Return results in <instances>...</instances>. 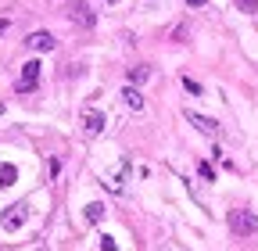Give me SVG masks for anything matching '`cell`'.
Masks as SVG:
<instances>
[{"label": "cell", "mask_w": 258, "mask_h": 251, "mask_svg": "<svg viewBox=\"0 0 258 251\" xmlns=\"http://www.w3.org/2000/svg\"><path fill=\"white\" fill-rule=\"evenodd\" d=\"M230 230H233L237 237H254V233H258V215L247 212V208H233V212H230Z\"/></svg>", "instance_id": "1"}, {"label": "cell", "mask_w": 258, "mask_h": 251, "mask_svg": "<svg viewBox=\"0 0 258 251\" xmlns=\"http://www.w3.org/2000/svg\"><path fill=\"white\" fill-rule=\"evenodd\" d=\"M40 61L36 57H32V61H25V65H22V76H18V93H32V90H36V83H40Z\"/></svg>", "instance_id": "2"}, {"label": "cell", "mask_w": 258, "mask_h": 251, "mask_svg": "<svg viewBox=\"0 0 258 251\" xmlns=\"http://www.w3.org/2000/svg\"><path fill=\"white\" fill-rule=\"evenodd\" d=\"M183 115H186V122H190L198 133H205V137H219V122H215V118H208V115H198V111H190V108H186Z\"/></svg>", "instance_id": "3"}, {"label": "cell", "mask_w": 258, "mask_h": 251, "mask_svg": "<svg viewBox=\"0 0 258 251\" xmlns=\"http://www.w3.org/2000/svg\"><path fill=\"white\" fill-rule=\"evenodd\" d=\"M72 22H76V25H83V29H93L97 15H93V8L86 4V0H76V4H72Z\"/></svg>", "instance_id": "4"}, {"label": "cell", "mask_w": 258, "mask_h": 251, "mask_svg": "<svg viewBox=\"0 0 258 251\" xmlns=\"http://www.w3.org/2000/svg\"><path fill=\"white\" fill-rule=\"evenodd\" d=\"M104 126H108V118H104V111H83V130L90 133V137H97V133H104Z\"/></svg>", "instance_id": "5"}, {"label": "cell", "mask_w": 258, "mask_h": 251, "mask_svg": "<svg viewBox=\"0 0 258 251\" xmlns=\"http://www.w3.org/2000/svg\"><path fill=\"white\" fill-rule=\"evenodd\" d=\"M0 223H4V230H18V226L25 223V205H11V208L4 212V219H0Z\"/></svg>", "instance_id": "6"}, {"label": "cell", "mask_w": 258, "mask_h": 251, "mask_svg": "<svg viewBox=\"0 0 258 251\" xmlns=\"http://www.w3.org/2000/svg\"><path fill=\"white\" fill-rule=\"evenodd\" d=\"M25 47H29V50H54L57 40H54L50 33H32V36L25 40Z\"/></svg>", "instance_id": "7"}, {"label": "cell", "mask_w": 258, "mask_h": 251, "mask_svg": "<svg viewBox=\"0 0 258 251\" xmlns=\"http://www.w3.org/2000/svg\"><path fill=\"white\" fill-rule=\"evenodd\" d=\"M122 104L133 108V111H140V108H144V93H140L137 86H125V90H122Z\"/></svg>", "instance_id": "8"}, {"label": "cell", "mask_w": 258, "mask_h": 251, "mask_svg": "<svg viewBox=\"0 0 258 251\" xmlns=\"http://www.w3.org/2000/svg\"><path fill=\"white\" fill-rule=\"evenodd\" d=\"M104 212H108V208H104L101 201H93V205H86V208H83V219H86L90 226H97V223L104 219Z\"/></svg>", "instance_id": "9"}, {"label": "cell", "mask_w": 258, "mask_h": 251, "mask_svg": "<svg viewBox=\"0 0 258 251\" xmlns=\"http://www.w3.org/2000/svg\"><path fill=\"white\" fill-rule=\"evenodd\" d=\"M147 76H151V69H147V65H133V69H125V79H129V86L144 83Z\"/></svg>", "instance_id": "10"}, {"label": "cell", "mask_w": 258, "mask_h": 251, "mask_svg": "<svg viewBox=\"0 0 258 251\" xmlns=\"http://www.w3.org/2000/svg\"><path fill=\"white\" fill-rule=\"evenodd\" d=\"M15 179H18V169L11 162H0V186H11Z\"/></svg>", "instance_id": "11"}, {"label": "cell", "mask_w": 258, "mask_h": 251, "mask_svg": "<svg viewBox=\"0 0 258 251\" xmlns=\"http://www.w3.org/2000/svg\"><path fill=\"white\" fill-rule=\"evenodd\" d=\"M237 4V11H244V15H254L258 11V0H233Z\"/></svg>", "instance_id": "12"}, {"label": "cell", "mask_w": 258, "mask_h": 251, "mask_svg": "<svg viewBox=\"0 0 258 251\" xmlns=\"http://www.w3.org/2000/svg\"><path fill=\"white\" fill-rule=\"evenodd\" d=\"M183 86H186V93H194V97H201V83H194L190 76H183Z\"/></svg>", "instance_id": "13"}, {"label": "cell", "mask_w": 258, "mask_h": 251, "mask_svg": "<svg viewBox=\"0 0 258 251\" xmlns=\"http://www.w3.org/2000/svg\"><path fill=\"white\" fill-rule=\"evenodd\" d=\"M198 172H201V179H208V183L215 179V172H212V165H208V162H201V165H198Z\"/></svg>", "instance_id": "14"}, {"label": "cell", "mask_w": 258, "mask_h": 251, "mask_svg": "<svg viewBox=\"0 0 258 251\" xmlns=\"http://www.w3.org/2000/svg\"><path fill=\"white\" fill-rule=\"evenodd\" d=\"M101 251H118V244H115V237H101Z\"/></svg>", "instance_id": "15"}, {"label": "cell", "mask_w": 258, "mask_h": 251, "mask_svg": "<svg viewBox=\"0 0 258 251\" xmlns=\"http://www.w3.org/2000/svg\"><path fill=\"white\" fill-rule=\"evenodd\" d=\"M186 4H190V8H205V4H208V0H186Z\"/></svg>", "instance_id": "16"}, {"label": "cell", "mask_w": 258, "mask_h": 251, "mask_svg": "<svg viewBox=\"0 0 258 251\" xmlns=\"http://www.w3.org/2000/svg\"><path fill=\"white\" fill-rule=\"evenodd\" d=\"M4 29H8V22H4V18H0V33H4Z\"/></svg>", "instance_id": "17"}, {"label": "cell", "mask_w": 258, "mask_h": 251, "mask_svg": "<svg viewBox=\"0 0 258 251\" xmlns=\"http://www.w3.org/2000/svg\"><path fill=\"white\" fill-rule=\"evenodd\" d=\"M108 4H118V0H108Z\"/></svg>", "instance_id": "18"}]
</instances>
